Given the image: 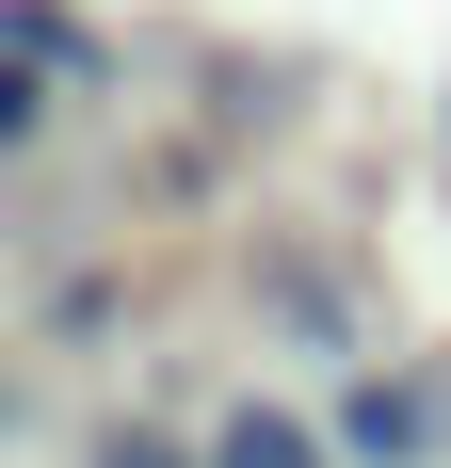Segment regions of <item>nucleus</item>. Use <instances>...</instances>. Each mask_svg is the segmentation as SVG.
Returning <instances> with one entry per match:
<instances>
[{
	"mask_svg": "<svg viewBox=\"0 0 451 468\" xmlns=\"http://www.w3.org/2000/svg\"><path fill=\"white\" fill-rule=\"evenodd\" d=\"M0 48H16L48 97H97V81H113V48H97V16H81V0H0Z\"/></svg>",
	"mask_w": 451,
	"mask_h": 468,
	"instance_id": "2",
	"label": "nucleus"
},
{
	"mask_svg": "<svg viewBox=\"0 0 451 468\" xmlns=\"http://www.w3.org/2000/svg\"><path fill=\"white\" fill-rule=\"evenodd\" d=\"M210 468H339V436L290 420V404H226V420H210Z\"/></svg>",
	"mask_w": 451,
	"mask_h": 468,
	"instance_id": "3",
	"label": "nucleus"
},
{
	"mask_svg": "<svg viewBox=\"0 0 451 468\" xmlns=\"http://www.w3.org/2000/svg\"><path fill=\"white\" fill-rule=\"evenodd\" d=\"M0 145H16V162L48 145V81H33V65H0Z\"/></svg>",
	"mask_w": 451,
	"mask_h": 468,
	"instance_id": "6",
	"label": "nucleus"
},
{
	"mask_svg": "<svg viewBox=\"0 0 451 468\" xmlns=\"http://www.w3.org/2000/svg\"><path fill=\"white\" fill-rule=\"evenodd\" d=\"M97 468H210V436H145V420H113V436H97Z\"/></svg>",
	"mask_w": 451,
	"mask_h": 468,
	"instance_id": "5",
	"label": "nucleus"
},
{
	"mask_svg": "<svg viewBox=\"0 0 451 468\" xmlns=\"http://www.w3.org/2000/svg\"><path fill=\"white\" fill-rule=\"evenodd\" d=\"M322 436L339 468H451V372H355Z\"/></svg>",
	"mask_w": 451,
	"mask_h": 468,
	"instance_id": "1",
	"label": "nucleus"
},
{
	"mask_svg": "<svg viewBox=\"0 0 451 468\" xmlns=\"http://www.w3.org/2000/svg\"><path fill=\"white\" fill-rule=\"evenodd\" d=\"M48 339H65V356H81V339H113V275H65V291H48Z\"/></svg>",
	"mask_w": 451,
	"mask_h": 468,
	"instance_id": "4",
	"label": "nucleus"
}]
</instances>
